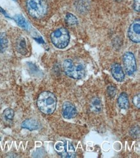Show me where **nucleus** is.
<instances>
[{"label":"nucleus","instance_id":"obj_5","mask_svg":"<svg viewBox=\"0 0 140 158\" xmlns=\"http://www.w3.org/2000/svg\"><path fill=\"white\" fill-rule=\"evenodd\" d=\"M55 148L58 154L63 158H73L76 156V149L74 145L69 141H59L56 145Z\"/></svg>","mask_w":140,"mask_h":158},{"label":"nucleus","instance_id":"obj_11","mask_svg":"<svg viewBox=\"0 0 140 158\" xmlns=\"http://www.w3.org/2000/svg\"><path fill=\"white\" fill-rule=\"evenodd\" d=\"M22 127L30 131L36 130L39 128V124L34 119H26L22 123Z\"/></svg>","mask_w":140,"mask_h":158},{"label":"nucleus","instance_id":"obj_1","mask_svg":"<svg viewBox=\"0 0 140 158\" xmlns=\"http://www.w3.org/2000/svg\"><path fill=\"white\" fill-rule=\"evenodd\" d=\"M37 105L43 114L50 115L54 112L56 108V97L51 92L43 91L38 98Z\"/></svg>","mask_w":140,"mask_h":158},{"label":"nucleus","instance_id":"obj_18","mask_svg":"<svg viewBox=\"0 0 140 158\" xmlns=\"http://www.w3.org/2000/svg\"><path fill=\"white\" fill-rule=\"evenodd\" d=\"M106 92H107L108 95L110 98H113L117 93V89L113 85H109L107 88H106Z\"/></svg>","mask_w":140,"mask_h":158},{"label":"nucleus","instance_id":"obj_20","mask_svg":"<svg viewBox=\"0 0 140 158\" xmlns=\"http://www.w3.org/2000/svg\"><path fill=\"white\" fill-rule=\"evenodd\" d=\"M130 134L131 136L136 137L137 135L138 136L139 134V128H138V127H134V128H132L130 130Z\"/></svg>","mask_w":140,"mask_h":158},{"label":"nucleus","instance_id":"obj_7","mask_svg":"<svg viewBox=\"0 0 140 158\" xmlns=\"http://www.w3.org/2000/svg\"><path fill=\"white\" fill-rule=\"evenodd\" d=\"M128 36L130 40L134 43L140 42V21L139 19H135L130 25L128 31Z\"/></svg>","mask_w":140,"mask_h":158},{"label":"nucleus","instance_id":"obj_12","mask_svg":"<svg viewBox=\"0 0 140 158\" xmlns=\"http://www.w3.org/2000/svg\"><path fill=\"white\" fill-rule=\"evenodd\" d=\"M91 110L95 113H99L102 110V101L99 98H93L90 102Z\"/></svg>","mask_w":140,"mask_h":158},{"label":"nucleus","instance_id":"obj_8","mask_svg":"<svg viewBox=\"0 0 140 158\" xmlns=\"http://www.w3.org/2000/svg\"><path fill=\"white\" fill-rule=\"evenodd\" d=\"M63 117L66 119L74 118L77 115V110L75 106L70 102H65L62 106Z\"/></svg>","mask_w":140,"mask_h":158},{"label":"nucleus","instance_id":"obj_9","mask_svg":"<svg viewBox=\"0 0 140 158\" xmlns=\"http://www.w3.org/2000/svg\"><path fill=\"white\" fill-rule=\"evenodd\" d=\"M111 73L112 77L118 82H122L125 78V74L123 70L119 64H114L111 67Z\"/></svg>","mask_w":140,"mask_h":158},{"label":"nucleus","instance_id":"obj_23","mask_svg":"<svg viewBox=\"0 0 140 158\" xmlns=\"http://www.w3.org/2000/svg\"><path fill=\"white\" fill-rule=\"evenodd\" d=\"M14 1H16V0H14Z\"/></svg>","mask_w":140,"mask_h":158},{"label":"nucleus","instance_id":"obj_15","mask_svg":"<svg viewBox=\"0 0 140 158\" xmlns=\"http://www.w3.org/2000/svg\"><path fill=\"white\" fill-rule=\"evenodd\" d=\"M9 41L7 37L4 33H0V53L3 52L8 47Z\"/></svg>","mask_w":140,"mask_h":158},{"label":"nucleus","instance_id":"obj_16","mask_svg":"<svg viewBox=\"0 0 140 158\" xmlns=\"http://www.w3.org/2000/svg\"><path fill=\"white\" fill-rule=\"evenodd\" d=\"M65 19L67 25L71 26V27L77 25L78 23L77 18L74 15L71 14V13H67L65 16Z\"/></svg>","mask_w":140,"mask_h":158},{"label":"nucleus","instance_id":"obj_6","mask_svg":"<svg viewBox=\"0 0 140 158\" xmlns=\"http://www.w3.org/2000/svg\"><path fill=\"white\" fill-rule=\"evenodd\" d=\"M123 62L126 74L129 76L132 75L137 69V64L134 54L131 52H126L123 56Z\"/></svg>","mask_w":140,"mask_h":158},{"label":"nucleus","instance_id":"obj_21","mask_svg":"<svg viewBox=\"0 0 140 158\" xmlns=\"http://www.w3.org/2000/svg\"><path fill=\"white\" fill-rule=\"evenodd\" d=\"M134 9L136 11L139 12L140 10V0H134Z\"/></svg>","mask_w":140,"mask_h":158},{"label":"nucleus","instance_id":"obj_22","mask_svg":"<svg viewBox=\"0 0 140 158\" xmlns=\"http://www.w3.org/2000/svg\"><path fill=\"white\" fill-rule=\"evenodd\" d=\"M116 2H121V1H122V0H115Z\"/></svg>","mask_w":140,"mask_h":158},{"label":"nucleus","instance_id":"obj_2","mask_svg":"<svg viewBox=\"0 0 140 158\" xmlns=\"http://www.w3.org/2000/svg\"><path fill=\"white\" fill-rule=\"evenodd\" d=\"M26 6L29 15L36 19L44 17L47 12L48 6L45 0H26Z\"/></svg>","mask_w":140,"mask_h":158},{"label":"nucleus","instance_id":"obj_13","mask_svg":"<svg viewBox=\"0 0 140 158\" xmlns=\"http://www.w3.org/2000/svg\"><path fill=\"white\" fill-rule=\"evenodd\" d=\"M16 48L18 51L22 55H25L27 52L26 44L24 38H19L16 42Z\"/></svg>","mask_w":140,"mask_h":158},{"label":"nucleus","instance_id":"obj_10","mask_svg":"<svg viewBox=\"0 0 140 158\" xmlns=\"http://www.w3.org/2000/svg\"><path fill=\"white\" fill-rule=\"evenodd\" d=\"M118 106L123 110L128 109L129 107V101L127 94L125 92L120 94L118 98Z\"/></svg>","mask_w":140,"mask_h":158},{"label":"nucleus","instance_id":"obj_19","mask_svg":"<svg viewBox=\"0 0 140 158\" xmlns=\"http://www.w3.org/2000/svg\"><path fill=\"white\" fill-rule=\"evenodd\" d=\"M133 104H134L135 106L139 109L140 108V95L138 94V95H136L134 98H133Z\"/></svg>","mask_w":140,"mask_h":158},{"label":"nucleus","instance_id":"obj_3","mask_svg":"<svg viewBox=\"0 0 140 158\" xmlns=\"http://www.w3.org/2000/svg\"><path fill=\"white\" fill-rule=\"evenodd\" d=\"M63 68L66 75L74 79L82 78L85 74L83 65L82 64H75L70 59H67L64 61Z\"/></svg>","mask_w":140,"mask_h":158},{"label":"nucleus","instance_id":"obj_17","mask_svg":"<svg viewBox=\"0 0 140 158\" xmlns=\"http://www.w3.org/2000/svg\"><path fill=\"white\" fill-rule=\"evenodd\" d=\"M3 115L6 120L12 121L14 116V111L11 108H7L4 110Z\"/></svg>","mask_w":140,"mask_h":158},{"label":"nucleus","instance_id":"obj_4","mask_svg":"<svg viewBox=\"0 0 140 158\" xmlns=\"http://www.w3.org/2000/svg\"><path fill=\"white\" fill-rule=\"evenodd\" d=\"M52 44L59 49H64L70 42V35L68 30L60 27L52 32L50 35Z\"/></svg>","mask_w":140,"mask_h":158},{"label":"nucleus","instance_id":"obj_14","mask_svg":"<svg viewBox=\"0 0 140 158\" xmlns=\"http://www.w3.org/2000/svg\"><path fill=\"white\" fill-rule=\"evenodd\" d=\"M14 19L16 21V22L22 28L25 29H29V25L28 22H26L25 18L22 16V15H16L14 16Z\"/></svg>","mask_w":140,"mask_h":158}]
</instances>
